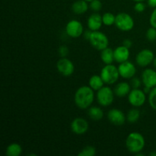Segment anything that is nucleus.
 Masks as SVG:
<instances>
[{"instance_id":"1","label":"nucleus","mask_w":156,"mask_h":156,"mask_svg":"<svg viewBox=\"0 0 156 156\" xmlns=\"http://www.w3.org/2000/svg\"><path fill=\"white\" fill-rule=\"evenodd\" d=\"M94 99V90L88 85L80 87L76 91L74 95V101L76 106L82 110L89 108Z\"/></svg>"},{"instance_id":"2","label":"nucleus","mask_w":156,"mask_h":156,"mask_svg":"<svg viewBox=\"0 0 156 156\" xmlns=\"http://www.w3.org/2000/svg\"><path fill=\"white\" fill-rule=\"evenodd\" d=\"M146 141L142 134L133 132L128 135L126 140V147L129 152L136 154L140 152L145 147Z\"/></svg>"},{"instance_id":"3","label":"nucleus","mask_w":156,"mask_h":156,"mask_svg":"<svg viewBox=\"0 0 156 156\" xmlns=\"http://www.w3.org/2000/svg\"><path fill=\"white\" fill-rule=\"evenodd\" d=\"M100 76H101L105 83L108 84V85L114 84L118 80L119 76H120L118 67H116L112 64L105 65L101 71Z\"/></svg>"},{"instance_id":"4","label":"nucleus","mask_w":156,"mask_h":156,"mask_svg":"<svg viewBox=\"0 0 156 156\" xmlns=\"http://www.w3.org/2000/svg\"><path fill=\"white\" fill-rule=\"evenodd\" d=\"M88 41L94 49L100 51L105 50V48L108 47V45H109V40L108 37L105 34L99 30L91 32V37Z\"/></svg>"},{"instance_id":"5","label":"nucleus","mask_w":156,"mask_h":156,"mask_svg":"<svg viewBox=\"0 0 156 156\" xmlns=\"http://www.w3.org/2000/svg\"><path fill=\"white\" fill-rule=\"evenodd\" d=\"M116 27L122 31H129L134 27V20L130 15L121 12L116 15Z\"/></svg>"},{"instance_id":"6","label":"nucleus","mask_w":156,"mask_h":156,"mask_svg":"<svg viewBox=\"0 0 156 156\" xmlns=\"http://www.w3.org/2000/svg\"><path fill=\"white\" fill-rule=\"evenodd\" d=\"M114 91L110 87L103 86L97 91V101L102 107L110 106L114 99Z\"/></svg>"},{"instance_id":"7","label":"nucleus","mask_w":156,"mask_h":156,"mask_svg":"<svg viewBox=\"0 0 156 156\" xmlns=\"http://www.w3.org/2000/svg\"><path fill=\"white\" fill-rule=\"evenodd\" d=\"M146 93L140 88H133L128 94L129 103L135 108L143 106L146 102Z\"/></svg>"},{"instance_id":"8","label":"nucleus","mask_w":156,"mask_h":156,"mask_svg":"<svg viewBox=\"0 0 156 156\" xmlns=\"http://www.w3.org/2000/svg\"><path fill=\"white\" fill-rule=\"evenodd\" d=\"M66 32L70 37L78 38L83 34V25L78 20H71L66 26Z\"/></svg>"},{"instance_id":"9","label":"nucleus","mask_w":156,"mask_h":156,"mask_svg":"<svg viewBox=\"0 0 156 156\" xmlns=\"http://www.w3.org/2000/svg\"><path fill=\"white\" fill-rule=\"evenodd\" d=\"M56 69L62 76L69 77L74 73L75 66L70 59H67L66 57H63L58 60L56 63Z\"/></svg>"},{"instance_id":"10","label":"nucleus","mask_w":156,"mask_h":156,"mask_svg":"<svg viewBox=\"0 0 156 156\" xmlns=\"http://www.w3.org/2000/svg\"><path fill=\"white\" fill-rule=\"evenodd\" d=\"M155 55L153 52L149 49H144L139 52L136 56V62L140 67H146L153 62Z\"/></svg>"},{"instance_id":"11","label":"nucleus","mask_w":156,"mask_h":156,"mask_svg":"<svg viewBox=\"0 0 156 156\" xmlns=\"http://www.w3.org/2000/svg\"><path fill=\"white\" fill-rule=\"evenodd\" d=\"M118 70L120 76L126 79H132L136 73V69L135 66L133 65V63L128 60L120 63L118 66Z\"/></svg>"},{"instance_id":"12","label":"nucleus","mask_w":156,"mask_h":156,"mask_svg":"<svg viewBox=\"0 0 156 156\" xmlns=\"http://www.w3.org/2000/svg\"><path fill=\"white\" fill-rule=\"evenodd\" d=\"M70 128L72 132L76 135H83L88 131V123L82 117H76L72 121Z\"/></svg>"},{"instance_id":"13","label":"nucleus","mask_w":156,"mask_h":156,"mask_svg":"<svg viewBox=\"0 0 156 156\" xmlns=\"http://www.w3.org/2000/svg\"><path fill=\"white\" fill-rule=\"evenodd\" d=\"M108 119L111 123L116 125V126H121L124 124L125 121L126 120V117L122 111L119 109L110 110L108 112Z\"/></svg>"},{"instance_id":"14","label":"nucleus","mask_w":156,"mask_h":156,"mask_svg":"<svg viewBox=\"0 0 156 156\" xmlns=\"http://www.w3.org/2000/svg\"><path fill=\"white\" fill-rule=\"evenodd\" d=\"M142 82L146 87L153 88L156 86V71L146 69L142 73Z\"/></svg>"},{"instance_id":"15","label":"nucleus","mask_w":156,"mask_h":156,"mask_svg":"<svg viewBox=\"0 0 156 156\" xmlns=\"http://www.w3.org/2000/svg\"><path fill=\"white\" fill-rule=\"evenodd\" d=\"M114 61L118 63L126 62L128 60L130 56L129 49L124 46H119L114 50Z\"/></svg>"},{"instance_id":"16","label":"nucleus","mask_w":156,"mask_h":156,"mask_svg":"<svg viewBox=\"0 0 156 156\" xmlns=\"http://www.w3.org/2000/svg\"><path fill=\"white\" fill-rule=\"evenodd\" d=\"M88 27L89 30L92 31L95 30H99L103 24V21H102V15L98 14V12L91 14L88 18Z\"/></svg>"},{"instance_id":"17","label":"nucleus","mask_w":156,"mask_h":156,"mask_svg":"<svg viewBox=\"0 0 156 156\" xmlns=\"http://www.w3.org/2000/svg\"><path fill=\"white\" fill-rule=\"evenodd\" d=\"M131 91V85L127 82H120L114 88V91L116 96L119 98H123L129 94Z\"/></svg>"},{"instance_id":"18","label":"nucleus","mask_w":156,"mask_h":156,"mask_svg":"<svg viewBox=\"0 0 156 156\" xmlns=\"http://www.w3.org/2000/svg\"><path fill=\"white\" fill-rule=\"evenodd\" d=\"M89 8L88 2L85 0H77L72 5V10L76 15H82L85 13Z\"/></svg>"},{"instance_id":"19","label":"nucleus","mask_w":156,"mask_h":156,"mask_svg":"<svg viewBox=\"0 0 156 156\" xmlns=\"http://www.w3.org/2000/svg\"><path fill=\"white\" fill-rule=\"evenodd\" d=\"M101 59L105 64H112L114 61V53L111 48L107 47L105 50H101Z\"/></svg>"},{"instance_id":"20","label":"nucleus","mask_w":156,"mask_h":156,"mask_svg":"<svg viewBox=\"0 0 156 156\" xmlns=\"http://www.w3.org/2000/svg\"><path fill=\"white\" fill-rule=\"evenodd\" d=\"M88 117L91 119V120H94V121H98L101 120L104 117V111L103 110L98 107H90L88 108Z\"/></svg>"},{"instance_id":"21","label":"nucleus","mask_w":156,"mask_h":156,"mask_svg":"<svg viewBox=\"0 0 156 156\" xmlns=\"http://www.w3.org/2000/svg\"><path fill=\"white\" fill-rule=\"evenodd\" d=\"M104 84H105V82L102 79L101 76L98 75L92 76L88 81V85L94 91H98L99 89H101L104 86Z\"/></svg>"},{"instance_id":"22","label":"nucleus","mask_w":156,"mask_h":156,"mask_svg":"<svg viewBox=\"0 0 156 156\" xmlns=\"http://www.w3.org/2000/svg\"><path fill=\"white\" fill-rule=\"evenodd\" d=\"M5 153L8 156H19L22 153V148L18 143H11L6 148Z\"/></svg>"},{"instance_id":"23","label":"nucleus","mask_w":156,"mask_h":156,"mask_svg":"<svg viewBox=\"0 0 156 156\" xmlns=\"http://www.w3.org/2000/svg\"><path fill=\"white\" fill-rule=\"evenodd\" d=\"M140 117V111L136 108L129 110L126 115V120L130 123H134L139 120Z\"/></svg>"},{"instance_id":"24","label":"nucleus","mask_w":156,"mask_h":156,"mask_svg":"<svg viewBox=\"0 0 156 156\" xmlns=\"http://www.w3.org/2000/svg\"><path fill=\"white\" fill-rule=\"evenodd\" d=\"M116 15L111 12H106L102 15V21L103 24L106 26H111L115 24Z\"/></svg>"},{"instance_id":"25","label":"nucleus","mask_w":156,"mask_h":156,"mask_svg":"<svg viewBox=\"0 0 156 156\" xmlns=\"http://www.w3.org/2000/svg\"><path fill=\"white\" fill-rule=\"evenodd\" d=\"M78 155L79 156H94L96 155V149L93 146H86L82 149Z\"/></svg>"},{"instance_id":"26","label":"nucleus","mask_w":156,"mask_h":156,"mask_svg":"<svg viewBox=\"0 0 156 156\" xmlns=\"http://www.w3.org/2000/svg\"><path fill=\"white\" fill-rule=\"evenodd\" d=\"M149 103L151 108L156 111V86L151 90L149 94Z\"/></svg>"},{"instance_id":"27","label":"nucleus","mask_w":156,"mask_h":156,"mask_svg":"<svg viewBox=\"0 0 156 156\" xmlns=\"http://www.w3.org/2000/svg\"><path fill=\"white\" fill-rule=\"evenodd\" d=\"M89 8L94 12H98L102 9V3L100 0H92L89 3Z\"/></svg>"},{"instance_id":"28","label":"nucleus","mask_w":156,"mask_h":156,"mask_svg":"<svg viewBox=\"0 0 156 156\" xmlns=\"http://www.w3.org/2000/svg\"><path fill=\"white\" fill-rule=\"evenodd\" d=\"M146 37L148 41H150V42H153V41H156V28L153 27H149L146 31Z\"/></svg>"},{"instance_id":"29","label":"nucleus","mask_w":156,"mask_h":156,"mask_svg":"<svg viewBox=\"0 0 156 156\" xmlns=\"http://www.w3.org/2000/svg\"><path fill=\"white\" fill-rule=\"evenodd\" d=\"M58 53H59V56L61 58L66 57L67 55L69 54V49L66 46H60L58 49Z\"/></svg>"},{"instance_id":"30","label":"nucleus","mask_w":156,"mask_h":156,"mask_svg":"<svg viewBox=\"0 0 156 156\" xmlns=\"http://www.w3.org/2000/svg\"><path fill=\"white\" fill-rule=\"evenodd\" d=\"M142 82H143L139 78L133 77L130 81V85L133 88H140Z\"/></svg>"},{"instance_id":"31","label":"nucleus","mask_w":156,"mask_h":156,"mask_svg":"<svg viewBox=\"0 0 156 156\" xmlns=\"http://www.w3.org/2000/svg\"><path fill=\"white\" fill-rule=\"evenodd\" d=\"M146 9V5L143 2H138L134 5V10L139 13H142Z\"/></svg>"},{"instance_id":"32","label":"nucleus","mask_w":156,"mask_h":156,"mask_svg":"<svg viewBox=\"0 0 156 156\" xmlns=\"http://www.w3.org/2000/svg\"><path fill=\"white\" fill-rule=\"evenodd\" d=\"M149 23H150L151 27L156 28V8L154 9L152 14H151L150 18H149Z\"/></svg>"},{"instance_id":"33","label":"nucleus","mask_w":156,"mask_h":156,"mask_svg":"<svg viewBox=\"0 0 156 156\" xmlns=\"http://www.w3.org/2000/svg\"><path fill=\"white\" fill-rule=\"evenodd\" d=\"M123 45L124 46V47H127V48L129 49L131 47H132L133 43H132V41H131V40H129V39H126V40H124V41H123Z\"/></svg>"},{"instance_id":"34","label":"nucleus","mask_w":156,"mask_h":156,"mask_svg":"<svg viewBox=\"0 0 156 156\" xmlns=\"http://www.w3.org/2000/svg\"><path fill=\"white\" fill-rule=\"evenodd\" d=\"M91 32H92V30H86V31L84 32L83 33L84 37H85L86 40H88V41H89L90 37H91Z\"/></svg>"},{"instance_id":"35","label":"nucleus","mask_w":156,"mask_h":156,"mask_svg":"<svg viewBox=\"0 0 156 156\" xmlns=\"http://www.w3.org/2000/svg\"><path fill=\"white\" fill-rule=\"evenodd\" d=\"M148 5L151 8H156V0H147Z\"/></svg>"},{"instance_id":"36","label":"nucleus","mask_w":156,"mask_h":156,"mask_svg":"<svg viewBox=\"0 0 156 156\" xmlns=\"http://www.w3.org/2000/svg\"><path fill=\"white\" fill-rule=\"evenodd\" d=\"M152 63H153V66H154V67H155V68L156 69V57H155V59H154V60H153V62H152Z\"/></svg>"},{"instance_id":"37","label":"nucleus","mask_w":156,"mask_h":156,"mask_svg":"<svg viewBox=\"0 0 156 156\" xmlns=\"http://www.w3.org/2000/svg\"><path fill=\"white\" fill-rule=\"evenodd\" d=\"M149 155H150V156H156V152H151V153H149Z\"/></svg>"},{"instance_id":"38","label":"nucleus","mask_w":156,"mask_h":156,"mask_svg":"<svg viewBox=\"0 0 156 156\" xmlns=\"http://www.w3.org/2000/svg\"><path fill=\"white\" fill-rule=\"evenodd\" d=\"M133 1H135L136 2H144L145 0H133Z\"/></svg>"},{"instance_id":"39","label":"nucleus","mask_w":156,"mask_h":156,"mask_svg":"<svg viewBox=\"0 0 156 156\" xmlns=\"http://www.w3.org/2000/svg\"><path fill=\"white\" fill-rule=\"evenodd\" d=\"M85 1L88 2H91V1H92V0H85Z\"/></svg>"}]
</instances>
